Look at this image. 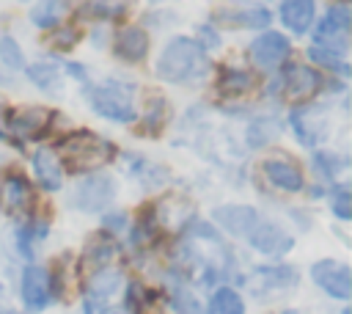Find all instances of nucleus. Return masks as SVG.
<instances>
[{
  "label": "nucleus",
  "instance_id": "nucleus-5",
  "mask_svg": "<svg viewBox=\"0 0 352 314\" xmlns=\"http://www.w3.org/2000/svg\"><path fill=\"white\" fill-rule=\"evenodd\" d=\"M113 193H116L113 179L104 176V174H94V176L80 179V185L74 187L72 204L82 212H99L113 201Z\"/></svg>",
  "mask_w": 352,
  "mask_h": 314
},
{
  "label": "nucleus",
  "instance_id": "nucleus-34",
  "mask_svg": "<svg viewBox=\"0 0 352 314\" xmlns=\"http://www.w3.org/2000/svg\"><path fill=\"white\" fill-rule=\"evenodd\" d=\"M173 308H176V314H201L198 300H195L182 284L173 289Z\"/></svg>",
  "mask_w": 352,
  "mask_h": 314
},
{
  "label": "nucleus",
  "instance_id": "nucleus-32",
  "mask_svg": "<svg viewBox=\"0 0 352 314\" xmlns=\"http://www.w3.org/2000/svg\"><path fill=\"white\" fill-rule=\"evenodd\" d=\"M0 61L11 69H19L25 66V58H22V50L16 47V41L11 36H0Z\"/></svg>",
  "mask_w": 352,
  "mask_h": 314
},
{
  "label": "nucleus",
  "instance_id": "nucleus-14",
  "mask_svg": "<svg viewBox=\"0 0 352 314\" xmlns=\"http://www.w3.org/2000/svg\"><path fill=\"white\" fill-rule=\"evenodd\" d=\"M113 50H116V55H118L121 61L138 63V61H143L146 52H148V36H146L140 28H132V25H129V28H121V30L116 33Z\"/></svg>",
  "mask_w": 352,
  "mask_h": 314
},
{
  "label": "nucleus",
  "instance_id": "nucleus-42",
  "mask_svg": "<svg viewBox=\"0 0 352 314\" xmlns=\"http://www.w3.org/2000/svg\"><path fill=\"white\" fill-rule=\"evenodd\" d=\"M0 314H16V311H11V308H3V306H0Z\"/></svg>",
  "mask_w": 352,
  "mask_h": 314
},
{
  "label": "nucleus",
  "instance_id": "nucleus-39",
  "mask_svg": "<svg viewBox=\"0 0 352 314\" xmlns=\"http://www.w3.org/2000/svg\"><path fill=\"white\" fill-rule=\"evenodd\" d=\"M74 39H77V33H74V30H60L55 41H58L60 47H72V44H74Z\"/></svg>",
  "mask_w": 352,
  "mask_h": 314
},
{
  "label": "nucleus",
  "instance_id": "nucleus-13",
  "mask_svg": "<svg viewBox=\"0 0 352 314\" xmlns=\"http://www.w3.org/2000/svg\"><path fill=\"white\" fill-rule=\"evenodd\" d=\"M261 171L267 176V182L283 193H297L302 187V174L294 163H286V160H264L261 163Z\"/></svg>",
  "mask_w": 352,
  "mask_h": 314
},
{
  "label": "nucleus",
  "instance_id": "nucleus-22",
  "mask_svg": "<svg viewBox=\"0 0 352 314\" xmlns=\"http://www.w3.org/2000/svg\"><path fill=\"white\" fill-rule=\"evenodd\" d=\"M217 88H220V94H226V96L248 94V91L253 88V77H250L248 72H242V69H234V66H228V69H223V72H220Z\"/></svg>",
  "mask_w": 352,
  "mask_h": 314
},
{
  "label": "nucleus",
  "instance_id": "nucleus-45",
  "mask_svg": "<svg viewBox=\"0 0 352 314\" xmlns=\"http://www.w3.org/2000/svg\"><path fill=\"white\" fill-rule=\"evenodd\" d=\"M44 3H55V0H44Z\"/></svg>",
  "mask_w": 352,
  "mask_h": 314
},
{
  "label": "nucleus",
  "instance_id": "nucleus-28",
  "mask_svg": "<svg viewBox=\"0 0 352 314\" xmlns=\"http://www.w3.org/2000/svg\"><path fill=\"white\" fill-rule=\"evenodd\" d=\"M28 77L38 85V88H47V91H58L55 85H58V69L52 66V63H33V66H28Z\"/></svg>",
  "mask_w": 352,
  "mask_h": 314
},
{
  "label": "nucleus",
  "instance_id": "nucleus-43",
  "mask_svg": "<svg viewBox=\"0 0 352 314\" xmlns=\"http://www.w3.org/2000/svg\"><path fill=\"white\" fill-rule=\"evenodd\" d=\"M3 107V105H0ZM0 138H6V129H3V121H0Z\"/></svg>",
  "mask_w": 352,
  "mask_h": 314
},
{
  "label": "nucleus",
  "instance_id": "nucleus-1",
  "mask_svg": "<svg viewBox=\"0 0 352 314\" xmlns=\"http://www.w3.org/2000/svg\"><path fill=\"white\" fill-rule=\"evenodd\" d=\"M113 157V143L94 132H72L60 140V168L72 174H88L102 168Z\"/></svg>",
  "mask_w": 352,
  "mask_h": 314
},
{
  "label": "nucleus",
  "instance_id": "nucleus-6",
  "mask_svg": "<svg viewBox=\"0 0 352 314\" xmlns=\"http://www.w3.org/2000/svg\"><path fill=\"white\" fill-rule=\"evenodd\" d=\"M19 295H22V303L30 311H41L52 300V278H50V273L44 267H38V264H28L25 273H22V281H19Z\"/></svg>",
  "mask_w": 352,
  "mask_h": 314
},
{
  "label": "nucleus",
  "instance_id": "nucleus-8",
  "mask_svg": "<svg viewBox=\"0 0 352 314\" xmlns=\"http://www.w3.org/2000/svg\"><path fill=\"white\" fill-rule=\"evenodd\" d=\"M248 242L258 253H267V256H280V253H286L294 245V240L278 223H272V220H258L256 229L248 234Z\"/></svg>",
  "mask_w": 352,
  "mask_h": 314
},
{
  "label": "nucleus",
  "instance_id": "nucleus-9",
  "mask_svg": "<svg viewBox=\"0 0 352 314\" xmlns=\"http://www.w3.org/2000/svg\"><path fill=\"white\" fill-rule=\"evenodd\" d=\"M214 220H217V226H223L228 234L248 240V234L256 229V223H258L261 218H258V212H256L253 207H245V204H223V207L214 209Z\"/></svg>",
  "mask_w": 352,
  "mask_h": 314
},
{
  "label": "nucleus",
  "instance_id": "nucleus-40",
  "mask_svg": "<svg viewBox=\"0 0 352 314\" xmlns=\"http://www.w3.org/2000/svg\"><path fill=\"white\" fill-rule=\"evenodd\" d=\"M66 72H69V74H74V77H80V80H85V72H82L77 63H66Z\"/></svg>",
  "mask_w": 352,
  "mask_h": 314
},
{
  "label": "nucleus",
  "instance_id": "nucleus-41",
  "mask_svg": "<svg viewBox=\"0 0 352 314\" xmlns=\"http://www.w3.org/2000/svg\"><path fill=\"white\" fill-rule=\"evenodd\" d=\"M102 314H124L121 308H107V311H102Z\"/></svg>",
  "mask_w": 352,
  "mask_h": 314
},
{
  "label": "nucleus",
  "instance_id": "nucleus-23",
  "mask_svg": "<svg viewBox=\"0 0 352 314\" xmlns=\"http://www.w3.org/2000/svg\"><path fill=\"white\" fill-rule=\"evenodd\" d=\"M292 127H294L300 143H305V146H314V143L322 138V132L316 129L319 124H316V118H314V107L294 110V113H292Z\"/></svg>",
  "mask_w": 352,
  "mask_h": 314
},
{
  "label": "nucleus",
  "instance_id": "nucleus-33",
  "mask_svg": "<svg viewBox=\"0 0 352 314\" xmlns=\"http://www.w3.org/2000/svg\"><path fill=\"white\" fill-rule=\"evenodd\" d=\"M330 209L336 212V218L341 220H349L352 218V196H349V187H338L330 198Z\"/></svg>",
  "mask_w": 352,
  "mask_h": 314
},
{
  "label": "nucleus",
  "instance_id": "nucleus-36",
  "mask_svg": "<svg viewBox=\"0 0 352 314\" xmlns=\"http://www.w3.org/2000/svg\"><path fill=\"white\" fill-rule=\"evenodd\" d=\"M126 306H129L132 314H140L143 306H146V292H143V286H140L138 281H132V284L126 286Z\"/></svg>",
  "mask_w": 352,
  "mask_h": 314
},
{
  "label": "nucleus",
  "instance_id": "nucleus-26",
  "mask_svg": "<svg viewBox=\"0 0 352 314\" xmlns=\"http://www.w3.org/2000/svg\"><path fill=\"white\" fill-rule=\"evenodd\" d=\"M41 237H47V223H25V226H19L16 229V248H19V253L25 259H30L33 256V242L41 240Z\"/></svg>",
  "mask_w": 352,
  "mask_h": 314
},
{
  "label": "nucleus",
  "instance_id": "nucleus-15",
  "mask_svg": "<svg viewBox=\"0 0 352 314\" xmlns=\"http://www.w3.org/2000/svg\"><path fill=\"white\" fill-rule=\"evenodd\" d=\"M154 212H157V220L165 229H182L192 218V204L182 196H165V198L157 201Z\"/></svg>",
  "mask_w": 352,
  "mask_h": 314
},
{
  "label": "nucleus",
  "instance_id": "nucleus-2",
  "mask_svg": "<svg viewBox=\"0 0 352 314\" xmlns=\"http://www.w3.org/2000/svg\"><path fill=\"white\" fill-rule=\"evenodd\" d=\"M204 69V47L187 36H179L168 41V47L160 52L157 74L170 83H187Z\"/></svg>",
  "mask_w": 352,
  "mask_h": 314
},
{
  "label": "nucleus",
  "instance_id": "nucleus-16",
  "mask_svg": "<svg viewBox=\"0 0 352 314\" xmlns=\"http://www.w3.org/2000/svg\"><path fill=\"white\" fill-rule=\"evenodd\" d=\"M33 171H36V176H38L41 187L50 190V193L63 185V168H60L55 151H50V149H38V151L33 154Z\"/></svg>",
  "mask_w": 352,
  "mask_h": 314
},
{
  "label": "nucleus",
  "instance_id": "nucleus-37",
  "mask_svg": "<svg viewBox=\"0 0 352 314\" xmlns=\"http://www.w3.org/2000/svg\"><path fill=\"white\" fill-rule=\"evenodd\" d=\"M33 22L38 25V28H55L58 25V14L52 11V3H47V6H41V8H33Z\"/></svg>",
  "mask_w": 352,
  "mask_h": 314
},
{
  "label": "nucleus",
  "instance_id": "nucleus-27",
  "mask_svg": "<svg viewBox=\"0 0 352 314\" xmlns=\"http://www.w3.org/2000/svg\"><path fill=\"white\" fill-rule=\"evenodd\" d=\"M116 256V245L110 242V240H91V245L85 248V262L88 264H94L96 270L99 267H107L110 264V259Z\"/></svg>",
  "mask_w": 352,
  "mask_h": 314
},
{
  "label": "nucleus",
  "instance_id": "nucleus-21",
  "mask_svg": "<svg viewBox=\"0 0 352 314\" xmlns=\"http://www.w3.org/2000/svg\"><path fill=\"white\" fill-rule=\"evenodd\" d=\"M129 8V0H88L80 8L82 19H118Z\"/></svg>",
  "mask_w": 352,
  "mask_h": 314
},
{
  "label": "nucleus",
  "instance_id": "nucleus-7",
  "mask_svg": "<svg viewBox=\"0 0 352 314\" xmlns=\"http://www.w3.org/2000/svg\"><path fill=\"white\" fill-rule=\"evenodd\" d=\"M349 8L346 6H333L327 11V17L319 22L316 33H314V41L316 47L324 44V47H333V52L344 50L346 47V36H349Z\"/></svg>",
  "mask_w": 352,
  "mask_h": 314
},
{
  "label": "nucleus",
  "instance_id": "nucleus-29",
  "mask_svg": "<svg viewBox=\"0 0 352 314\" xmlns=\"http://www.w3.org/2000/svg\"><path fill=\"white\" fill-rule=\"evenodd\" d=\"M308 58H311V61H316V63H319V66H324V69L338 72V74H346V72H349V66L344 63V58H341L338 52H333V50L311 47V50H308Z\"/></svg>",
  "mask_w": 352,
  "mask_h": 314
},
{
  "label": "nucleus",
  "instance_id": "nucleus-35",
  "mask_svg": "<svg viewBox=\"0 0 352 314\" xmlns=\"http://www.w3.org/2000/svg\"><path fill=\"white\" fill-rule=\"evenodd\" d=\"M314 163H316V168L322 171V176H336L338 168L344 165V160H338V157H333V154H327V151H316V154H314Z\"/></svg>",
  "mask_w": 352,
  "mask_h": 314
},
{
  "label": "nucleus",
  "instance_id": "nucleus-30",
  "mask_svg": "<svg viewBox=\"0 0 352 314\" xmlns=\"http://www.w3.org/2000/svg\"><path fill=\"white\" fill-rule=\"evenodd\" d=\"M165 116H168L165 99H162V96H151V99H148V107H146V116H143V127L151 129V132H157V129L162 127Z\"/></svg>",
  "mask_w": 352,
  "mask_h": 314
},
{
  "label": "nucleus",
  "instance_id": "nucleus-12",
  "mask_svg": "<svg viewBox=\"0 0 352 314\" xmlns=\"http://www.w3.org/2000/svg\"><path fill=\"white\" fill-rule=\"evenodd\" d=\"M319 85H322V80H319V74H316L311 66L292 63V66H286V72H283V91H286L289 99H305V96H311Z\"/></svg>",
  "mask_w": 352,
  "mask_h": 314
},
{
  "label": "nucleus",
  "instance_id": "nucleus-20",
  "mask_svg": "<svg viewBox=\"0 0 352 314\" xmlns=\"http://www.w3.org/2000/svg\"><path fill=\"white\" fill-rule=\"evenodd\" d=\"M121 284V273L116 267H99L91 278H88V297L91 300H102V297H110Z\"/></svg>",
  "mask_w": 352,
  "mask_h": 314
},
{
  "label": "nucleus",
  "instance_id": "nucleus-4",
  "mask_svg": "<svg viewBox=\"0 0 352 314\" xmlns=\"http://www.w3.org/2000/svg\"><path fill=\"white\" fill-rule=\"evenodd\" d=\"M311 278L322 292H327L336 300H349V295H352V273L346 264H341L336 259L316 262L311 267Z\"/></svg>",
  "mask_w": 352,
  "mask_h": 314
},
{
  "label": "nucleus",
  "instance_id": "nucleus-19",
  "mask_svg": "<svg viewBox=\"0 0 352 314\" xmlns=\"http://www.w3.org/2000/svg\"><path fill=\"white\" fill-rule=\"evenodd\" d=\"M47 127V110L44 107H22L11 116V129L19 135V138H36L41 129Z\"/></svg>",
  "mask_w": 352,
  "mask_h": 314
},
{
  "label": "nucleus",
  "instance_id": "nucleus-11",
  "mask_svg": "<svg viewBox=\"0 0 352 314\" xmlns=\"http://www.w3.org/2000/svg\"><path fill=\"white\" fill-rule=\"evenodd\" d=\"M0 204L11 215H25L33 207V190H30L28 179L19 176V174L3 176V182H0Z\"/></svg>",
  "mask_w": 352,
  "mask_h": 314
},
{
  "label": "nucleus",
  "instance_id": "nucleus-25",
  "mask_svg": "<svg viewBox=\"0 0 352 314\" xmlns=\"http://www.w3.org/2000/svg\"><path fill=\"white\" fill-rule=\"evenodd\" d=\"M278 132H280V121L278 118H258V121H253L248 127L245 138H248V143L253 149H258V146H267L272 138H278Z\"/></svg>",
  "mask_w": 352,
  "mask_h": 314
},
{
  "label": "nucleus",
  "instance_id": "nucleus-38",
  "mask_svg": "<svg viewBox=\"0 0 352 314\" xmlns=\"http://www.w3.org/2000/svg\"><path fill=\"white\" fill-rule=\"evenodd\" d=\"M124 226H126V215L124 212H113V215L104 218V229H110V231H118Z\"/></svg>",
  "mask_w": 352,
  "mask_h": 314
},
{
  "label": "nucleus",
  "instance_id": "nucleus-18",
  "mask_svg": "<svg viewBox=\"0 0 352 314\" xmlns=\"http://www.w3.org/2000/svg\"><path fill=\"white\" fill-rule=\"evenodd\" d=\"M280 19L289 30L305 33L314 22V0H286L280 6Z\"/></svg>",
  "mask_w": 352,
  "mask_h": 314
},
{
  "label": "nucleus",
  "instance_id": "nucleus-44",
  "mask_svg": "<svg viewBox=\"0 0 352 314\" xmlns=\"http://www.w3.org/2000/svg\"><path fill=\"white\" fill-rule=\"evenodd\" d=\"M0 80H8V77H6V74H3V72H0Z\"/></svg>",
  "mask_w": 352,
  "mask_h": 314
},
{
  "label": "nucleus",
  "instance_id": "nucleus-3",
  "mask_svg": "<svg viewBox=\"0 0 352 314\" xmlns=\"http://www.w3.org/2000/svg\"><path fill=\"white\" fill-rule=\"evenodd\" d=\"M85 99L91 102V107H94L99 116H104V118H110V121H118V124H129V121H135V116H138L132 99H129L126 91H124L121 85H116V83L85 88Z\"/></svg>",
  "mask_w": 352,
  "mask_h": 314
},
{
  "label": "nucleus",
  "instance_id": "nucleus-17",
  "mask_svg": "<svg viewBox=\"0 0 352 314\" xmlns=\"http://www.w3.org/2000/svg\"><path fill=\"white\" fill-rule=\"evenodd\" d=\"M217 22L234 25V28H267L270 11L264 6H248V8H223L217 11Z\"/></svg>",
  "mask_w": 352,
  "mask_h": 314
},
{
  "label": "nucleus",
  "instance_id": "nucleus-31",
  "mask_svg": "<svg viewBox=\"0 0 352 314\" xmlns=\"http://www.w3.org/2000/svg\"><path fill=\"white\" fill-rule=\"evenodd\" d=\"M258 275L270 286H292L297 281L294 267H258Z\"/></svg>",
  "mask_w": 352,
  "mask_h": 314
},
{
  "label": "nucleus",
  "instance_id": "nucleus-10",
  "mask_svg": "<svg viewBox=\"0 0 352 314\" xmlns=\"http://www.w3.org/2000/svg\"><path fill=\"white\" fill-rule=\"evenodd\" d=\"M286 55H289V41H286L283 33H275V30L261 33V36L250 44V58H253V63L261 66V69H275Z\"/></svg>",
  "mask_w": 352,
  "mask_h": 314
},
{
  "label": "nucleus",
  "instance_id": "nucleus-24",
  "mask_svg": "<svg viewBox=\"0 0 352 314\" xmlns=\"http://www.w3.org/2000/svg\"><path fill=\"white\" fill-rule=\"evenodd\" d=\"M209 314H245V303L231 286H220L209 300Z\"/></svg>",
  "mask_w": 352,
  "mask_h": 314
}]
</instances>
